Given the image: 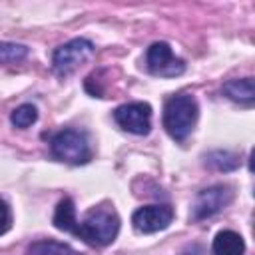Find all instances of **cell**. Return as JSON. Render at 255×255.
Returning a JSON list of instances; mask_svg holds the SVG:
<instances>
[{
    "label": "cell",
    "instance_id": "obj_4",
    "mask_svg": "<svg viewBox=\"0 0 255 255\" xmlns=\"http://www.w3.org/2000/svg\"><path fill=\"white\" fill-rule=\"evenodd\" d=\"M94 54V44L86 38H74L60 48L54 50L52 54V66L58 76H68L74 70H78L90 56Z\"/></svg>",
    "mask_w": 255,
    "mask_h": 255
},
{
    "label": "cell",
    "instance_id": "obj_12",
    "mask_svg": "<svg viewBox=\"0 0 255 255\" xmlns=\"http://www.w3.org/2000/svg\"><path fill=\"white\" fill-rule=\"evenodd\" d=\"M28 255H80L78 251H74L68 243H60L54 239H44V241H36L30 245Z\"/></svg>",
    "mask_w": 255,
    "mask_h": 255
},
{
    "label": "cell",
    "instance_id": "obj_9",
    "mask_svg": "<svg viewBox=\"0 0 255 255\" xmlns=\"http://www.w3.org/2000/svg\"><path fill=\"white\" fill-rule=\"evenodd\" d=\"M245 243L243 237L231 229L219 231L213 239V255H243Z\"/></svg>",
    "mask_w": 255,
    "mask_h": 255
},
{
    "label": "cell",
    "instance_id": "obj_2",
    "mask_svg": "<svg viewBox=\"0 0 255 255\" xmlns=\"http://www.w3.org/2000/svg\"><path fill=\"white\" fill-rule=\"evenodd\" d=\"M197 114L199 108L193 96L189 94L171 96L163 106V128L175 141H183L195 128Z\"/></svg>",
    "mask_w": 255,
    "mask_h": 255
},
{
    "label": "cell",
    "instance_id": "obj_13",
    "mask_svg": "<svg viewBox=\"0 0 255 255\" xmlns=\"http://www.w3.org/2000/svg\"><path fill=\"white\" fill-rule=\"evenodd\" d=\"M28 56V48L24 44L0 42V64H16Z\"/></svg>",
    "mask_w": 255,
    "mask_h": 255
},
{
    "label": "cell",
    "instance_id": "obj_10",
    "mask_svg": "<svg viewBox=\"0 0 255 255\" xmlns=\"http://www.w3.org/2000/svg\"><path fill=\"white\" fill-rule=\"evenodd\" d=\"M223 94L241 104H251L255 100V84L253 78H241V80H229L223 84Z\"/></svg>",
    "mask_w": 255,
    "mask_h": 255
},
{
    "label": "cell",
    "instance_id": "obj_3",
    "mask_svg": "<svg viewBox=\"0 0 255 255\" xmlns=\"http://www.w3.org/2000/svg\"><path fill=\"white\" fill-rule=\"evenodd\" d=\"M50 147H52L54 157H58L60 161L72 163V165L86 163L92 157V149H90V143H88L86 135L82 131H76V129L58 131L52 137Z\"/></svg>",
    "mask_w": 255,
    "mask_h": 255
},
{
    "label": "cell",
    "instance_id": "obj_5",
    "mask_svg": "<svg viewBox=\"0 0 255 255\" xmlns=\"http://www.w3.org/2000/svg\"><path fill=\"white\" fill-rule=\"evenodd\" d=\"M145 64H147V70L159 78H175L185 70L183 60L177 58L169 48V44L165 42H155L147 48Z\"/></svg>",
    "mask_w": 255,
    "mask_h": 255
},
{
    "label": "cell",
    "instance_id": "obj_8",
    "mask_svg": "<svg viewBox=\"0 0 255 255\" xmlns=\"http://www.w3.org/2000/svg\"><path fill=\"white\" fill-rule=\"evenodd\" d=\"M173 219L169 205H143L131 215V223L139 233H155L165 229Z\"/></svg>",
    "mask_w": 255,
    "mask_h": 255
},
{
    "label": "cell",
    "instance_id": "obj_6",
    "mask_svg": "<svg viewBox=\"0 0 255 255\" xmlns=\"http://www.w3.org/2000/svg\"><path fill=\"white\" fill-rule=\"evenodd\" d=\"M114 120L118 126L129 133L145 135L151 128V106L145 102H131L116 108Z\"/></svg>",
    "mask_w": 255,
    "mask_h": 255
},
{
    "label": "cell",
    "instance_id": "obj_15",
    "mask_svg": "<svg viewBox=\"0 0 255 255\" xmlns=\"http://www.w3.org/2000/svg\"><path fill=\"white\" fill-rule=\"evenodd\" d=\"M207 161H209L213 167L223 169V171L233 169V167L239 165L237 155H235V153H229V151H213V153H209V159H207Z\"/></svg>",
    "mask_w": 255,
    "mask_h": 255
},
{
    "label": "cell",
    "instance_id": "obj_14",
    "mask_svg": "<svg viewBox=\"0 0 255 255\" xmlns=\"http://www.w3.org/2000/svg\"><path fill=\"white\" fill-rule=\"evenodd\" d=\"M36 120H38V110H36L32 104H22V106H18V108L12 112V116H10L12 126L22 128V129L28 128V126H32Z\"/></svg>",
    "mask_w": 255,
    "mask_h": 255
},
{
    "label": "cell",
    "instance_id": "obj_7",
    "mask_svg": "<svg viewBox=\"0 0 255 255\" xmlns=\"http://www.w3.org/2000/svg\"><path fill=\"white\" fill-rule=\"evenodd\" d=\"M233 199V189L225 183H217L211 187H205L197 193L193 203V217L195 219H207L227 207Z\"/></svg>",
    "mask_w": 255,
    "mask_h": 255
},
{
    "label": "cell",
    "instance_id": "obj_1",
    "mask_svg": "<svg viewBox=\"0 0 255 255\" xmlns=\"http://www.w3.org/2000/svg\"><path fill=\"white\" fill-rule=\"evenodd\" d=\"M120 231V217L110 207H94L86 213L82 221H78L74 235L84 239L90 245L106 247L110 245Z\"/></svg>",
    "mask_w": 255,
    "mask_h": 255
},
{
    "label": "cell",
    "instance_id": "obj_16",
    "mask_svg": "<svg viewBox=\"0 0 255 255\" xmlns=\"http://www.w3.org/2000/svg\"><path fill=\"white\" fill-rule=\"evenodd\" d=\"M10 223H12V215H10V207L8 203L0 197V235L6 233L10 229Z\"/></svg>",
    "mask_w": 255,
    "mask_h": 255
},
{
    "label": "cell",
    "instance_id": "obj_11",
    "mask_svg": "<svg viewBox=\"0 0 255 255\" xmlns=\"http://www.w3.org/2000/svg\"><path fill=\"white\" fill-rule=\"evenodd\" d=\"M54 225L60 229V231H70L74 233L76 225H78V219H76V207H74V201L70 197H64L58 205H56V211H54Z\"/></svg>",
    "mask_w": 255,
    "mask_h": 255
}]
</instances>
